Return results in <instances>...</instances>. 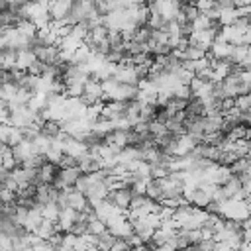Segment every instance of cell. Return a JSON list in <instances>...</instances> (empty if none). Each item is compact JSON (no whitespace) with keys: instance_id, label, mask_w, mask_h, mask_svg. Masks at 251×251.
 <instances>
[{"instance_id":"cell-2","label":"cell","mask_w":251,"mask_h":251,"mask_svg":"<svg viewBox=\"0 0 251 251\" xmlns=\"http://www.w3.org/2000/svg\"><path fill=\"white\" fill-rule=\"evenodd\" d=\"M220 216L224 220H247L249 218V200H226L222 202Z\"/></svg>"},{"instance_id":"cell-10","label":"cell","mask_w":251,"mask_h":251,"mask_svg":"<svg viewBox=\"0 0 251 251\" xmlns=\"http://www.w3.org/2000/svg\"><path fill=\"white\" fill-rule=\"evenodd\" d=\"M233 108L237 112H249L251 110V94H241L233 98Z\"/></svg>"},{"instance_id":"cell-13","label":"cell","mask_w":251,"mask_h":251,"mask_svg":"<svg viewBox=\"0 0 251 251\" xmlns=\"http://www.w3.org/2000/svg\"><path fill=\"white\" fill-rule=\"evenodd\" d=\"M108 251H129V245L126 241H122V239H116V243Z\"/></svg>"},{"instance_id":"cell-9","label":"cell","mask_w":251,"mask_h":251,"mask_svg":"<svg viewBox=\"0 0 251 251\" xmlns=\"http://www.w3.org/2000/svg\"><path fill=\"white\" fill-rule=\"evenodd\" d=\"M114 243H116V237L106 229L104 233H100V235L96 237V245H94V247H96L98 251H108Z\"/></svg>"},{"instance_id":"cell-4","label":"cell","mask_w":251,"mask_h":251,"mask_svg":"<svg viewBox=\"0 0 251 251\" xmlns=\"http://www.w3.org/2000/svg\"><path fill=\"white\" fill-rule=\"evenodd\" d=\"M59 165H53V163H45L37 169V184H53V180L57 178L59 175Z\"/></svg>"},{"instance_id":"cell-5","label":"cell","mask_w":251,"mask_h":251,"mask_svg":"<svg viewBox=\"0 0 251 251\" xmlns=\"http://www.w3.org/2000/svg\"><path fill=\"white\" fill-rule=\"evenodd\" d=\"M37 131H39L41 137L53 141V139H57V137L61 135V124L55 122V120H43V122L37 126Z\"/></svg>"},{"instance_id":"cell-14","label":"cell","mask_w":251,"mask_h":251,"mask_svg":"<svg viewBox=\"0 0 251 251\" xmlns=\"http://www.w3.org/2000/svg\"><path fill=\"white\" fill-rule=\"evenodd\" d=\"M129 251H151V249H149L147 245H143V243H141V245H135V247H129Z\"/></svg>"},{"instance_id":"cell-6","label":"cell","mask_w":251,"mask_h":251,"mask_svg":"<svg viewBox=\"0 0 251 251\" xmlns=\"http://www.w3.org/2000/svg\"><path fill=\"white\" fill-rule=\"evenodd\" d=\"M33 61H35V57H33V53H31L29 47L18 49V53H16V69L18 71H27Z\"/></svg>"},{"instance_id":"cell-11","label":"cell","mask_w":251,"mask_h":251,"mask_svg":"<svg viewBox=\"0 0 251 251\" xmlns=\"http://www.w3.org/2000/svg\"><path fill=\"white\" fill-rule=\"evenodd\" d=\"M76 167H78V159H76V157H71V155H67V153L61 155V159H59V169H76Z\"/></svg>"},{"instance_id":"cell-7","label":"cell","mask_w":251,"mask_h":251,"mask_svg":"<svg viewBox=\"0 0 251 251\" xmlns=\"http://www.w3.org/2000/svg\"><path fill=\"white\" fill-rule=\"evenodd\" d=\"M227 171H229L231 176H237V175H241V173H245V171H251V159H249V155L235 159V161L227 167Z\"/></svg>"},{"instance_id":"cell-1","label":"cell","mask_w":251,"mask_h":251,"mask_svg":"<svg viewBox=\"0 0 251 251\" xmlns=\"http://www.w3.org/2000/svg\"><path fill=\"white\" fill-rule=\"evenodd\" d=\"M251 73H227L220 84L224 90L226 98H237L241 94H249V86H251Z\"/></svg>"},{"instance_id":"cell-12","label":"cell","mask_w":251,"mask_h":251,"mask_svg":"<svg viewBox=\"0 0 251 251\" xmlns=\"http://www.w3.org/2000/svg\"><path fill=\"white\" fill-rule=\"evenodd\" d=\"M214 8H216L218 12L233 10V0H216V2H214Z\"/></svg>"},{"instance_id":"cell-3","label":"cell","mask_w":251,"mask_h":251,"mask_svg":"<svg viewBox=\"0 0 251 251\" xmlns=\"http://www.w3.org/2000/svg\"><path fill=\"white\" fill-rule=\"evenodd\" d=\"M65 192H67V208L73 212H82L84 206L88 204L86 196L82 192H78L76 188H65Z\"/></svg>"},{"instance_id":"cell-8","label":"cell","mask_w":251,"mask_h":251,"mask_svg":"<svg viewBox=\"0 0 251 251\" xmlns=\"http://www.w3.org/2000/svg\"><path fill=\"white\" fill-rule=\"evenodd\" d=\"M108 227H106V224L102 222V220H98L96 216H90L88 218V224H86V233L88 235H92V237H98L100 233H104Z\"/></svg>"}]
</instances>
